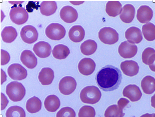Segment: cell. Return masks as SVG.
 <instances>
[{
    "label": "cell",
    "mask_w": 155,
    "mask_h": 117,
    "mask_svg": "<svg viewBox=\"0 0 155 117\" xmlns=\"http://www.w3.org/2000/svg\"><path fill=\"white\" fill-rule=\"evenodd\" d=\"M122 79L121 71L114 66L107 65L97 73L95 79L99 87L104 91H111L117 89Z\"/></svg>",
    "instance_id": "6da1fadb"
},
{
    "label": "cell",
    "mask_w": 155,
    "mask_h": 117,
    "mask_svg": "<svg viewBox=\"0 0 155 117\" xmlns=\"http://www.w3.org/2000/svg\"><path fill=\"white\" fill-rule=\"evenodd\" d=\"M97 44L94 40L88 39L84 41L81 45V53L86 55H91L94 53L97 49Z\"/></svg>",
    "instance_id": "484cf974"
},
{
    "label": "cell",
    "mask_w": 155,
    "mask_h": 117,
    "mask_svg": "<svg viewBox=\"0 0 155 117\" xmlns=\"http://www.w3.org/2000/svg\"><path fill=\"white\" fill-rule=\"evenodd\" d=\"M123 110L117 105H111L106 110L104 116L105 117H123L125 113L123 112Z\"/></svg>",
    "instance_id": "4dcf8cb0"
},
{
    "label": "cell",
    "mask_w": 155,
    "mask_h": 117,
    "mask_svg": "<svg viewBox=\"0 0 155 117\" xmlns=\"http://www.w3.org/2000/svg\"><path fill=\"white\" fill-rule=\"evenodd\" d=\"M33 50L35 54L40 58H46L48 57L51 52V47L47 42L41 41L35 44Z\"/></svg>",
    "instance_id": "9a60e30c"
},
{
    "label": "cell",
    "mask_w": 155,
    "mask_h": 117,
    "mask_svg": "<svg viewBox=\"0 0 155 117\" xmlns=\"http://www.w3.org/2000/svg\"><path fill=\"white\" fill-rule=\"evenodd\" d=\"M20 34L23 41L28 44L34 42L38 38V34L37 30L34 26L30 25L24 26L21 30Z\"/></svg>",
    "instance_id": "30bf717a"
},
{
    "label": "cell",
    "mask_w": 155,
    "mask_h": 117,
    "mask_svg": "<svg viewBox=\"0 0 155 117\" xmlns=\"http://www.w3.org/2000/svg\"><path fill=\"white\" fill-rule=\"evenodd\" d=\"M153 16V10L149 6L142 5L137 10V18L142 23L148 22L151 19Z\"/></svg>",
    "instance_id": "ac0fdd59"
},
{
    "label": "cell",
    "mask_w": 155,
    "mask_h": 117,
    "mask_svg": "<svg viewBox=\"0 0 155 117\" xmlns=\"http://www.w3.org/2000/svg\"><path fill=\"white\" fill-rule=\"evenodd\" d=\"M143 92L147 94H151L155 91V79L150 75L144 77L141 82Z\"/></svg>",
    "instance_id": "603a6c76"
},
{
    "label": "cell",
    "mask_w": 155,
    "mask_h": 117,
    "mask_svg": "<svg viewBox=\"0 0 155 117\" xmlns=\"http://www.w3.org/2000/svg\"><path fill=\"white\" fill-rule=\"evenodd\" d=\"M151 106L155 109V94L151 97Z\"/></svg>",
    "instance_id": "60d3db41"
},
{
    "label": "cell",
    "mask_w": 155,
    "mask_h": 117,
    "mask_svg": "<svg viewBox=\"0 0 155 117\" xmlns=\"http://www.w3.org/2000/svg\"><path fill=\"white\" fill-rule=\"evenodd\" d=\"M101 93L99 89L94 86H88L81 90L80 97L81 101L84 103L94 104L100 100Z\"/></svg>",
    "instance_id": "7a4b0ae2"
},
{
    "label": "cell",
    "mask_w": 155,
    "mask_h": 117,
    "mask_svg": "<svg viewBox=\"0 0 155 117\" xmlns=\"http://www.w3.org/2000/svg\"><path fill=\"white\" fill-rule=\"evenodd\" d=\"M85 36V31L83 28L80 25H76L72 26L68 32V36L70 39L74 42L81 41Z\"/></svg>",
    "instance_id": "ffe728a7"
},
{
    "label": "cell",
    "mask_w": 155,
    "mask_h": 117,
    "mask_svg": "<svg viewBox=\"0 0 155 117\" xmlns=\"http://www.w3.org/2000/svg\"><path fill=\"white\" fill-rule=\"evenodd\" d=\"M137 51V46L127 41L121 42L118 48L119 55L124 59L133 58L136 54Z\"/></svg>",
    "instance_id": "ba28073f"
},
{
    "label": "cell",
    "mask_w": 155,
    "mask_h": 117,
    "mask_svg": "<svg viewBox=\"0 0 155 117\" xmlns=\"http://www.w3.org/2000/svg\"><path fill=\"white\" fill-rule=\"evenodd\" d=\"M9 16L11 21L15 24L21 25L25 23L28 18V14L21 5H14L10 11Z\"/></svg>",
    "instance_id": "277c9868"
},
{
    "label": "cell",
    "mask_w": 155,
    "mask_h": 117,
    "mask_svg": "<svg viewBox=\"0 0 155 117\" xmlns=\"http://www.w3.org/2000/svg\"><path fill=\"white\" fill-rule=\"evenodd\" d=\"M149 66L150 69L152 71L155 72V59L152 63Z\"/></svg>",
    "instance_id": "b9f144b4"
},
{
    "label": "cell",
    "mask_w": 155,
    "mask_h": 117,
    "mask_svg": "<svg viewBox=\"0 0 155 117\" xmlns=\"http://www.w3.org/2000/svg\"><path fill=\"white\" fill-rule=\"evenodd\" d=\"M7 73L9 77L14 80L24 79L27 75L26 70L21 65L18 63L11 65L8 68Z\"/></svg>",
    "instance_id": "9c48e42d"
},
{
    "label": "cell",
    "mask_w": 155,
    "mask_h": 117,
    "mask_svg": "<svg viewBox=\"0 0 155 117\" xmlns=\"http://www.w3.org/2000/svg\"><path fill=\"white\" fill-rule=\"evenodd\" d=\"M2 40L10 43L13 42L17 36V33L15 28L12 26H7L3 29L1 33Z\"/></svg>",
    "instance_id": "83f0119b"
},
{
    "label": "cell",
    "mask_w": 155,
    "mask_h": 117,
    "mask_svg": "<svg viewBox=\"0 0 155 117\" xmlns=\"http://www.w3.org/2000/svg\"><path fill=\"white\" fill-rule=\"evenodd\" d=\"M45 33L46 36L50 39L59 40L64 37L66 30L61 25L58 23H52L46 27Z\"/></svg>",
    "instance_id": "8992f818"
},
{
    "label": "cell",
    "mask_w": 155,
    "mask_h": 117,
    "mask_svg": "<svg viewBox=\"0 0 155 117\" xmlns=\"http://www.w3.org/2000/svg\"><path fill=\"white\" fill-rule=\"evenodd\" d=\"M96 112L94 109L89 105H84L80 109L78 117H95Z\"/></svg>",
    "instance_id": "836d02e7"
},
{
    "label": "cell",
    "mask_w": 155,
    "mask_h": 117,
    "mask_svg": "<svg viewBox=\"0 0 155 117\" xmlns=\"http://www.w3.org/2000/svg\"><path fill=\"white\" fill-rule=\"evenodd\" d=\"M39 2L38 1H30L26 6V10L28 12H32L34 9L38 10V8L40 7L39 5Z\"/></svg>",
    "instance_id": "d590c367"
},
{
    "label": "cell",
    "mask_w": 155,
    "mask_h": 117,
    "mask_svg": "<svg viewBox=\"0 0 155 117\" xmlns=\"http://www.w3.org/2000/svg\"><path fill=\"white\" fill-rule=\"evenodd\" d=\"M76 113L71 107H65L61 108L57 113L56 117H75Z\"/></svg>",
    "instance_id": "e575fe53"
},
{
    "label": "cell",
    "mask_w": 155,
    "mask_h": 117,
    "mask_svg": "<svg viewBox=\"0 0 155 117\" xmlns=\"http://www.w3.org/2000/svg\"><path fill=\"white\" fill-rule=\"evenodd\" d=\"M1 84L6 80V76L4 71L1 69Z\"/></svg>",
    "instance_id": "ab89813d"
},
{
    "label": "cell",
    "mask_w": 155,
    "mask_h": 117,
    "mask_svg": "<svg viewBox=\"0 0 155 117\" xmlns=\"http://www.w3.org/2000/svg\"><path fill=\"white\" fill-rule=\"evenodd\" d=\"M8 101L4 94L1 93V110H3L7 105Z\"/></svg>",
    "instance_id": "f35d334b"
},
{
    "label": "cell",
    "mask_w": 155,
    "mask_h": 117,
    "mask_svg": "<svg viewBox=\"0 0 155 117\" xmlns=\"http://www.w3.org/2000/svg\"><path fill=\"white\" fill-rule=\"evenodd\" d=\"M20 60L24 65L30 69L35 68L37 64V59L35 55L28 50H25L22 52Z\"/></svg>",
    "instance_id": "2e32d148"
},
{
    "label": "cell",
    "mask_w": 155,
    "mask_h": 117,
    "mask_svg": "<svg viewBox=\"0 0 155 117\" xmlns=\"http://www.w3.org/2000/svg\"><path fill=\"white\" fill-rule=\"evenodd\" d=\"M41 100L38 98L34 96L27 101L26 108L29 113H34L39 112L41 109Z\"/></svg>",
    "instance_id": "4316f807"
},
{
    "label": "cell",
    "mask_w": 155,
    "mask_h": 117,
    "mask_svg": "<svg viewBox=\"0 0 155 117\" xmlns=\"http://www.w3.org/2000/svg\"><path fill=\"white\" fill-rule=\"evenodd\" d=\"M57 8L55 1H44L40 5V10L42 15L48 16L54 14Z\"/></svg>",
    "instance_id": "cb8c5ba5"
},
{
    "label": "cell",
    "mask_w": 155,
    "mask_h": 117,
    "mask_svg": "<svg viewBox=\"0 0 155 117\" xmlns=\"http://www.w3.org/2000/svg\"><path fill=\"white\" fill-rule=\"evenodd\" d=\"M142 31L145 38L148 41H151L155 39V25L151 22L143 25Z\"/></svg>",
    "instance_id": "f546056e"
},
{
    "label": "cell",
    "mask_w": 155,
    "mask_h": 117,
    "mask_svg": "<svg viewBox=\"0 0 155 117\" xmlns=\"http://www.w3.org/2000/svg\"><path fill=\"white\" fill-rule=\"evenodd\" d=\"M96 64L90 58H84L81 59L78 64V68L82 75L87 76L91 74L94 71Z\"/></svg>",
    "instance_id": "8fae6325"
},
{
    "label": "cell",
    "mask_w": 155,
    "mask_h": 117,
    "mask_svg": "<svg viewBox=\"0 0 155 117\" xmlns=\"http://www.w3.org/2000/svg\"><path fill=\"white\" fill-rule=\"evenodd\" d=\"M44 105L45 109L48 112H54L59 108L60 102L58 98L54 95H50L45 99Z\"/></svg>",
    "instance_id": "7402d4cb"
},
{
    "label": "cell",
    "mask_w": 155,
    "mask_h": 117,
    "mask_svg": "<svg viewBox=\"0 0 155 117\" xmlns=\"http://www.w3.org/2000/svg\"><path fill=\"white\" fill-rule=\"evenodd\" d=\"M6 93L11 101L18 102L24 98L25 94V89L21 83L13 81L7 85Z\"/></svg>",
    "instance_id": "3957f363"
},
{
    "label": "cell",
    "mask_w": 155,
    "mask_h": 117,
    "mask_svg": "<svg viewBox=\"0 0 155 117\" xmlns=\"http://www.w3.org/2000/svg\"><path fill=\"white\" fill-rule=\"evenodd\" d=\"M135 14V9L133 5L130 4H127L123 7L119 17L123 22L129 23L133 20Z\"/></svg>",
    "instance_id": "d6986e66"
},
{
    "label": "cell",
    "mask_w": 155,
    "mask_h": 117,
    "mask_svg": "<svg viewBox=\"0 0 155 117\" xmlns=\"http://www.w3.org/2000/svg\"><path fill=\"white\" fill-rule=\"evenodd\" d=\"M70 53L68 48L67 46L61 44L55 46L52 51L53 57L56 59L60 60L65 59Z\"/></svg>",
    "instance_id": "f1b7e54d"
},
{
    "label": "cell",
    "mask_w": 155,
    "mask_h": 117,
    "mask_svg": "<svg viewBox=\"0 0 155 117\" xmlns=\"http://www.w3.org/2000/svg\"><path fill=\"white\" fill-rule=\"evenodd\" d=\"M6 117H25V113L23 109L18 106H11L7 110Z\"/></svg>",
    "instance_id": "1f68e13d"
},
{
    "label": "cell",
    "mask_w": 155,
    "mask_h": 117,
    "mask_svg": "<svg viewBox=\"0 0 155 117\" xmlns=\"http://www.w3.org/2000/svg\"><path fill=\"white\" fill-rule=\"evenodd\" d=\"M154 113L149 114L147 113L141 116L140 117H153Z\"/></svg>",
    "instance_id": "7bdbcfd3"
},
{
    "label": "cell",
    "mask_w": 155,
    "mask_h": 117,
    "mask_svg": "<svg viewBox=\"0 0 155 117\" xmlns=\"http://www.w3.org/2000/svg\"><path fill=\"white\" fill-rule=\"evenodd\" d=\"M120 67L123 73L130 77L137 75L139 69L137 63L132 60H126L121 62Z\"/></svg>",
    "instance_id": "5bb4252c"
},
{
    "label": "cell",
    "mask_w": 155,
    "mask_h": 117,
    "mask_svg": "<svg viewBox=\"0 0 155 117\" xmlns=\"http://www.w3.org/2000/svg\"><path fill=\"white\" fill-rule=\"evenodd\" d=\"M129 102V101L127 99L124 98H121L117 102V105L122 109Z\"/></svg>",
    "instance_id": "74e56055"
},
{
    "label": "cell",
    "mask_w": 155,
    "mask_h": 117,
    "mask_svg": "<svg viewBox=\"0 0 155 117\" xmlns=\"http://www.w3.org/2000/svg\"><path fill=\"white\" fill-rule=\"evenodd\" d=\"M1 65L7 64L9 61L10 56L9 53L6 51L1 49Z\"/></svg>",
    "instance_id": "8d00e7d4"
},
{
    "label": "cell",
    "mask_w": 155,
    "mask_h": 117,
    "mask_svg": "<svg viewBox=\"0 0 155 117\" xmlns=\"http://www.w3.org/2000/svg\"><path fill=\"white\" fill-rule=\"evenodd\" d=\"M125 35L128 41L133 44L139 43L143 39L140 30L134 26L131 27L127 29L125 32Z\"/></svg>",
    "instance_id": "e0dca14e"
},
{
    "label": "cell",
    "mask_w": 155,
    "mask_h": 117,
    "mask_svg": "<svg viewBox=\"0 0 155 117\" xmlns=\"http://www.w3.org/2000/svg\"><path fill=\"white\" fill-rule=\"evenodd\" d=\"M155 55V50L153 48L148 47L143 51L142 54L143 62L146 65H149Z\"/></svg>",
    "instance_id": "d6a6232c"
},
{
    "label": "cell",
    "mask_w": 155,
    "mask_h": 117,
    "mask_svg": "<svg viewBox=\"0 0 155 117\" xmlns=\"http://www.w3.org/2000/svg\"><path fill=\"white\" fill-rule=\"evenodd\" d=\"M60 16L61 19L67 23L75 22L78 17L76 10L72 7L67 5L63 7L61 10Z\"/></svg>",
    "instance_id": "4fadbf2b"
},
{
    "label": "cell",
    "mask_w": 155,
    "mask_h": 117,
    "mask_svg": "<svg viewBox=\"0 0 155 117\" xmlns=\"http://www.w3.org/2000/svg\"><path fill=\"white\" fill-rule=\"evenodd\" d=\"M122 5L118 1H109L107 3L105 11L110 16L115 17L120 13Z\"/></svg>",
    "instance_id": "d4e9b609"
},
{
    "label": "cell",
    "mask_w": 155,
    "mask_h": 117,
    "mask_svg": "<svg viewBox=\"0 0 155 117\" xmlns=\"http://www.w3.org/2000/svg\"><path fill=\"white\" fill-rule=\"evenodd\" d=\"M153 117H155V113H154L153 115Z\"/></svg>",
    "instance_id": "ee69618b"
},
{
    "label": "cell",
    "mask_w": 155,
    "mask_h": 117,
    "mask_svg": "<svg viewBox=\"0 0 155 117\" xmlns=\"http://www.w3.org/2000/svg\"><path fill=\"white\" fill-rule=\"evenodd\" d=\"M98 37L103 43L108 45L115 44L119 39L118 33L110 27H105L101 29L98 32Z\"/></svg>",
    "instance_id": "5b68a950"
},
{
    "label": "cell",
    "mask_w": 155,
    "mask_h": 117,
    "mask_svg": "<svg viewBox=\"0 0 155 117\" xmlns=\"http://www.w3.org/2000/svg\"><path fill=\"white\" fill-rule=\"evenodd\" d=\"M54 77L53 71L48 67L43 68L38 75L39 80L43 85H48L51 84Z\"/></svg>",
    "instance_id": "44dd1931"
},
{
    "label": "cell",
    "mask_w": 155,
    "mask_h": 117,
    "mask_svg": "<svg viewBox=\"0 0 155 117\" xmlns=\"http://www.w3.org/2000/svg\"><path fill=\"white\" fill-rule=\"evenodd\" d=\"M123 95L131 102H135L138 101L140 99L142 93L137 86L136 85L130 84L124 88Z\"/></svg>",
    "instance_id": "7c38bea8"
},
{
    "label": "cell",
    "mask_w": 155,
    "mask_h": 117,
    "mask_svg": "<svg viewBox=\"0 0 155 117\" xmlns=\"http://www.w3.org/2000/svg\"><path fill=\"white\" fill-rule=\"evenodd\" d=\"M76 86L77 82L74 78L70 76H66L60 80L58 84V89L61 94L68 95L74 91Z\"/></svg>",
    "instance_id": "52a82bcc"
}]
</instances>
